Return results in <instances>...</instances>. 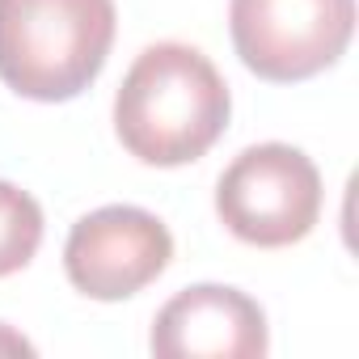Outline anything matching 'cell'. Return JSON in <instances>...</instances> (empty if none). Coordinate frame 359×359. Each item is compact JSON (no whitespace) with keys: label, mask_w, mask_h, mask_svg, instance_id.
I'll use <instances>...</instances> for the list:
<instances>
[{"label":"cell","mask_w":359,"mask_h":359,"mask_svg":"<svg viewBox=\"0 0 359 359\" xmlns=\"http://www.w3.org/2000/svg\"><path fill=\"white\" fill-rule=\"evenodd\" d=\"M233 97L216 64L191 43H152L114 93L118 144L156 169L199 161L229 127Z\"/></svg>","instance_id":"obj_1"},{"label":"cell","mask_w":359,"mask_h":359,"mask_svg":"<svg viewBox=\"0 0 359 359\" xmlns=\"http://www.w3.org/2000/svg\"><path fill=\"white\" fill-rule=\"evenodd\" d=\"M114 0H0V81L30 102H72L106 68Z\"/></svg>","instance_id":"obj_2"},{"label":"cell","mask_w":359,"mask_h":359,"mask_svg":"<svg viewBox=\"0 0 359 359\" xmlns=\"http://www.w3.org/2000/svg\"><path fill=\"white\" fill-rule=\"evenodd\" d=\"M216 216L245 245H296L321 216V173L292 144H254L220 173Z\"/></svg>","instance_id":"obj_3"},{"label":"cell","mask_w":359,"mask_h":359,"mask_svg":"<svg viewBox=\"0 0 359 359\" xmlns=\"http://www.w3.org/2000/svg\"><path fill=\"white\" fill-rule=\"evenodd\" d=\"M229 30L254 76L296 85L338 64L355 34V0H229Z\"/></svg>","instance_id":"obj_4"},{"label":"cell","mask_w":359,"mask_h":359,"mask_svg":"<svg viewBox=\"0 0 359 359\" xmlns=\"http://www.w3.org/2000/svg\"><path fill=\"white\" fill-rule=\"evenodd\" d=\"M173 262L169 229L131 203L97 208L81 216L64 245V271L89 300H127L165 275Z\"/></svg>","instance_id":"obj_5"},{"label":"cell","mask_w":359,"mask_h":359,"mask_svg":"<svg viewBox=\"0 0 359 359\" xmlns=\"http://www.w3.org/2000/svg\"><path fill=\"white\" fill-rule=\"evenodd\" d=\"M148 346L161 359H262L266 313L237 287L195 283L156 313Z\"/></svg>","instance_id":"obj_6"},{"label":"cell","mask_w":359,"mask_h":359,"mask_svg":"<svg viewBox=\"0 0 359 359\" xmlns=\"http://www.w3.org/2000/svg\"><path fill=\"white\" fill-rule=\"evenodd\" d=\"M43 245V208L13 182H0V279L30 266Z\"/></svg>","instance_id":"obj_7"},{"label":"cell","mask_w":359,"mask_h":359,"mask_svg":"<svg viewBox=\"0 0 359 359\" xmlns=\"http://www.w3.org/2000/svg\"><path fill=\"white\" fill-rule=\"evenodd\" d=\"M0 355H34V346H30L22 334H13L5 321H0Z\"/></svg>","instance_id":"obj_8"}]
</instances>
